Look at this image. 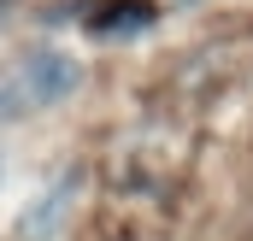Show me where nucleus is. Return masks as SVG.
<instances>
[{"label": "nucleus", "mask_w": 253, "mask_h": 241, "mask_svg": "<svg viewBox=\"0 0 253 241\" xmlns=\"http://www.w3.org/2000/svg\"><path fill=\"white\" fill-rule=\"evenodd\" d=\"M77 82H83V65L65 47H30V53L6 59L0 65V123H24L59 100H71Z\"/></svg>", "instance_id": "nucleus-1"}]
</instances>
